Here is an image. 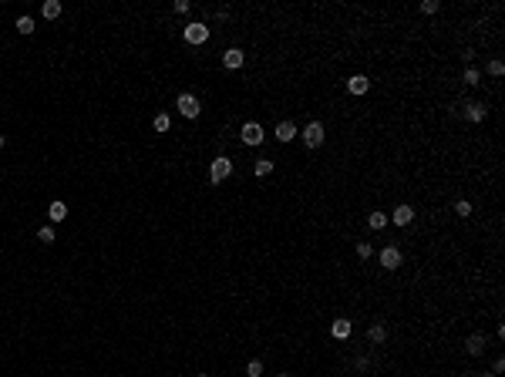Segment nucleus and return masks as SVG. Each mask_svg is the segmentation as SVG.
<instances>
[{
    "label": "nucleus",
    "mask_w": 505,
    "mask_h": 377,
    "mask_svg": "<svg viewBox=\"0 0 505 377\" xmlns=\"http://www.w3.org/2000/svg\"><path fill=\"white\" fill-rule=\"evenodd\" d=\"M253 172H256L259 179H263V175H270V172H273V162H270V159H259V162H256V169H253Z\"/></svg>",
    "instance_id": "nucleus-21"
},
{
    "label": "nucleus",
    "mask_w": 505,
    "mask_h": 377,
    "mask_svg": "<svg viewBox=\"0 0 505 377\" xmlns=\"http://www.w3.org/2000/svg\"><path fill=\"white\" fill-rule=\"evenodd\" d=\"M489 74H492V78H502V74H505V64H502V61H489Z\"/></svg>",
    "instance_id": "nucleus-23"
},
{
    "label": "nucleus",
    "mask_w": 505,
    "mask_h": 377,
    "mask_svg": "<svg viewBox=\"0 0 505 377\" xmlns=\"http://www.w3.org/2000/svg\"><path fill=\"white\" fill-rule=\"evenodd\" d=\"M175 108L179 112L185 115V118H199V112H202V104H199V98L195 95H189V91H185V95H179V101H175Z\"/></svg>",
    "instance_id": "nucleus-2"
},
{
    "label": "nucleus",
    "mask_w": 505,
    "mask_h": 377,
    "mask_svg": "<svg viewBox=\"0 0 505 377\" xmlns=\"http://www.w3.org/2000/svg\"><path fill=\"white\" fill-rule=\"evenodd\" d=\"M223 64L229 68V71H236V68H243V48H229L223 54Z\"/></svg>",
    "instance_id": "nucleus-10"
},
{
    "label": "nucleus",
    "mask_w": 505,
    "mask_h": 377,
    "mask_svg": "<svg viewBox=\"0 0 505 377\" xmlns=\"http://www.w3.org/2000/svg\"><path fill=\"white\" fill-rule=\"evenodd\" d=\"M367 226H370V229H384V226H387V212H381V209H377V212H370V216H367Z\"/></svg>",
    "instance_id": "nucleus-16"
},
{
    "label": "nucleus",
    "mask_w": 505,
    "mask_h": 377,
    "mask_svg": "<svg viewBox=\"0 0 505 377\" xmlns=\"http://www.w3.org/2000/svg\"><path fill=\"white\" fill-rule=\"evenodd\" d=\"M478 377H492V374H478Z\"/></svg>",
    "instance_id": "nucleus-31"
},
{
    "label": "nucleus",
    "mask_w": 505,
    "mask_h": 377,
    "mask_svg": "<svg viewBox=\"0 0 505 377\" xmlns=\"http://www.w3.org/2000/svg\"><path fill=\"white\" fill-rule=\"evenodd\" d=\"M182 37L189 40V44H206V40H209V27L199 24V20H192V24L182 31Z\"/></svg>",
    "instance_id": "nucleus-3"
},
{
    "label": "nucleus",
    "mask_w": 505,
    "mask_h": 377,
    "mask_svg": "<svg viewBox=\"0 0 505 377\" xmlns=\"http://www.w3.org/2000/svg\"><path fill=\"white\" fill-rule=\"evenodd\" d=\"M44 17H48V20L61 17V0H48V4H44Z\"/></svg>",
    "instance_id": "nucleus-17"
},
{
    "label": "nucleus",
    "mask_w": 505,
    "mask_h": 377,
    "mask_svg": "<svg viewBox=\"0 0 505 377\" xmlns=\"http://www.w3.org/2000/svg\"><path fill=\"white\" fill-rule=\"evenodd\" d=\"M280 377H290V374H280Z\"/></svg>",
    "instance_id": "nucleus-33"
},
{
    "label": "nucleus",
    "mask_w": 505,
    "mask_h": 377,
    "mask_svg": "<svg viewBox=\"0 0 505 377\" xmlns=\"http://www.w3.org/2000/svg\"><path fill=\"white\" fill-rule=\"evenodd\" d=\"M175 14H189V0H175Z\"/></svg>",
    "instance_id": "nucleus-28"
},
{
    "label": "nucleus",
    "mask_w": 505,
    "mask_h": 377,
    "mask_svg": "<svg viewBox=\"0 0 505 377\" xmlns=\"http://www.w3.org/2000/svg\"><path fill=\"white\" fill-rule=\"evenodd\" d=\"M367 88H370V81L364 78V74H350V81H347V91H350V95H367Z\"/></svg>",
    "instance_id": "nucleus-9"
},
{
    "label": "nucleus",
    "mask_w": 505,
    "mask_h": 377,
    "mask_svg": "<svg viewBox=\"0 0 505 377\" xmlns=\"http://www.w3.org/2000/svg\"><path fill=\"white\" fill-rule=\"evenodd\" d=\"M17 31H20V34H34V17H17Z\"/></svg>",
    "instance_id": "nucleus-19"
},
{
    "label": "nucleus",
    "mask_w": 505,
    "mask_h": 377,
    "mask_svg": "<svg viewBox=\"0 0 505 377\" xmlns=\"http://www.w3.org/2000/svg\"><path fill=\"white\" fill-rule=\"evenodd\" d=\"M354 367H357V370H367L370 361H367V357H357V361H354Z\"/></svg>",
    "instance_id": "nucleus-29"
},
{
    "label": "nucleus",
    "mask_w": 505,
    "mask_h": 377,
    "mask_svg": "<svg viewBox=\"0 0 505 377\" xmlns=\"http://www.w3.org/2000/svg\"><path fill=\"white\" fill-rule=\"evenodd\" d=\"M462 81H465L468 88H475V84H481V74L475 71V68H465V74H462Z\"/></svg>",
    "instance_id": "nucleus-18"
},
{
    "label": "nucleus",
    "mask_w": 505,
    "mask_h": 377,
    "mask_svg": "<svg viewBox=\"0 0 505 377\" xmlns=\"http://www.w3.org/2000/svg\"><path fill=\"white\" fill-rule=\"evenodd\" d=\"M303 142H306V148H320L323 145V125L320 121H310L303 128Z\"/></svg>",
    "instance_id": "nucleus-4"
},
{
    "label": "nucleus",
    "mask_w": 505,
    "mask_h": 377,
    "mask_svg": "<svg viewBox=\"0 0 505 377\" xmlns=\"http://www.w3.org/2000/svg\"><path fill=\"white\" fill-rule=\"evenodd\" d=\"M37 239H40V242H54V229H51V226H44V229L37 233Z\"/></svg>",
    "instance_id": "nucleus-27"
},
{
    "label": "nucleus",
    "mask_w": 505,
    "mask_h": 377,
    "mask_svg": "<svg viewBox=\"0 0 505 377\" xmlns=\"http://www.w3.org/2000/svg\"><path fill=\"white\" fill-rule=\"evenodd\" d=\"M0 148H4V135H0Z\"/></svg>",
    "instance_id": "nucleus-30"
},
{
    "label": "nucleus",
    "mask_w": 505,
    "mask_h": 377,
    "mask_svg": "<svg viewBox=\"0 0 505 377\" xmlns=\"http://www.w3.org/2000/svg\"><path fill=\"white\" fill-rule=\"evenodd\" d=\"M381 266H384V270H398V266H401V249L398 246H387V249H381Z\"/></svg>",
    "instance_id": "nucleus-6"
},
{
    "label": "nucleus",
    "mask_w": 505,
    "mask_h": 377,
    "mask_svg": "<svg viewBox=\"0 0 505 377\" xmlns=\"http://www.w3.org/2000/svg\"><path fill=\"white\" fill-rule=\"evenodd\" d=\"M438 0H425V4H421V14H438Z\"/></svg>",
    "instance_id": "nucleus-25"
},
{
    "label": "nucleus",
    "mask_w": 505,
    "mask_h": 377,
    "mask_svg": "<svg viewBox=\"0 0 505 377\" xmlns=\"http://www.w3.org/2000/svg\"><path fill=\"white\" fill-rule=\"evenodd\" d=\"M152 125H155V131L162 135V131H168V128H172V118H168V115H155V121H152Z\"/></svg>",
    "instance_id": "nucleus-20"
},
{
    "label": "nucleus",
    "mask_w": 505,
    "mask_h": 377,
    "mask_svg": "<svg viewBox=\"0 0 505 377\" xmlns=\"http://www.w3.org/2000/svg\"><path fill=\"white\" fill-rule=\"evenodd\" d=\"M243 142L246 145H259L263 142V128H259L256 121H246V125H243Z\"/></svg>",
    "instance_id": "nucleus-8"
},
{
    "label": "nucleus",
    "mask_w": 505,
    "mask_h": 377,
    "mask_svg": "<svg viewBox=\"0 0 505 377\" xmlns=\"http://www.w3.org/2000/svg\"><path fill=\"white\" fill-rule=\"evenodd\" d=\"M48 216H51V223H64V219H68V206H64L61 199H57V202H51Z\"/></svg>",
    "instance_id": "nucleus-14"
},
{
    "label": "nucleus",
    "mask_w": 505,
    "mask_h": 377,
    "mask_svg": "<svg viewBox=\"0 0 505 377\" xmlns=\"http://www.w3.org/2000/svg\"><path fill=\"white\" fill-rule=\"evenodd\" d=\"M330 334H334L337 340H347V337H350V320H347V317H337L334 327H330Z\"/></svg>",
    "instance_id": "nucleus-11"
},
{
    "label": "nucleus",
    "mask_w": 505,
    "mask_h": 377,
    "mask_svg": "<svg viewBox=\"0 0 505 377\" xmlns=\"http://www.w3.org/2000/svg\"><path fill=\"white\" fill-rule=\"evenodd\" d=\"M229 175H233V162L226 159V155H219V159L212 162V165H209V179H212V182L219 185V182H226Z\"/></svg>",
    "instance_id": "nucleus-1"
},
{
    "label": "nucleus",
    "mask_w": 505,
    "mask_h": 377,
    "mask_svg": "<svg viewBox=\"0 0 505 377\" xmlns=\"http://www.w3.org/2000/svg\"><path fill=\"white\" fill-rule=\"evenodd\" d=\"M357 256H361V259L374 256V249H370V242H357Z\"/></svg>",
    "instance_id": "nucleus-26"
},
{
    "label": "nucleus",
    "mask_w": 505,
    "mask_h": 377,
    "mask_svg": "<svg viewBox=\"0 0 505 377\" xmlns=\"http://www.w3.org/2000/svg\"><path fill=\"white\" fill-rule=\"evenodd\" d=\"M462 108H465L468 121H485V115H489V108H485V101H465Z\"/></svg>",
    "instance_id": "nucleus-7"
},
{
    "label": "nucleus",
    "mask_w": 505,
    "mask_h": 377,
    "mask_svg": "<svg viewBox=\"0 0 505 377\" xmlns=\"http://www.w3.org/2000/svg\"><path fill=\"white\" fill-rule=\"evenodd\" d=\"M387 223H394V226H411V223H414V209L401 202V206H398L391 216H387Z\"/></svg>",
    "instance_id": "nucleus-5"
},
{
    "label": "nucleus",
    "mask_w": 505,
    "mask_h": 377,
    "mask_svg": "<svg viewBox=\"0 0 505 377\" xmlns=\"http://www.w3.org/2000/svg\"><path fill=\"white\" fill-rule=\"evenodd\" d=\"M276 138H280V142H293V138H297V125H293V121H280V125H276Z\"/></svg>",
    "instance_id": "nucleus-12"
},
{
    "label": "nucleus",
    "mask_w": 505,
    "mask_h": 377,
    "mask_svg": "<svg viewBox=\"0 0 505 377\" xmlns=\"http://www.w3.org/2000/svg\"><path fill=\"white\" fill-rule=\"evenodd\" d=\"M455 212H458V216H472V202L458 199V202H455Z\"/></svg>",
    "instance_id": "nucleus-22"
},
{
    "label": "nucleus",
    "mask_w": 505,
    "mask_h": 377,
    "mask_svg": "<svg viewBox=\"0 0 505 377\" xmlns=\"http://www.w3.org/2000/svg\"><path fill=\"white\" fill-rule=\"evenodd\" d=\"M384 337H387V327H384V323H370V327H367V340H370V344H384Z\"/></svg>",
    "instance_id": "nucleus-15"
},
{
    "label": "nucleus",
    "mask_w": 505,
    "mask_h": 377,
    "mask_svg": "<svg viewBox=\"0 0 505 377\" xmlns=\"http://www.w3.org/2000/svg\"><path fill=\"white\" fill-rule=\"evenodd\" d=\"M246 374H249V377H259V374H263V361H249Z\"/></svg>",
    "instance_id": "nucleus-24"
},
{
    "label": "nucleus",
    "mask_w": 505,
    "mask_h": 377,
    "mask_svg": "<svg viewBox=\"0 0 505 377\" xmlns=\"http://www.w3.org/2000/svg\"><path fill=\"white\" fill-rule=\"evenodd\" d=\"M195 377H209V374H195Z\"/></svg>",
    "instance_id": "nucleus-32"
},
{
    "label": "nucleus",
    "mask_w": 505,
    "mask_h": 377,
    "mask_svg": "<svg viewBox=\"0 0 505 377\" xmlns=\"http://www.w3.org/2000/svg\"><path fill=\"white\" fill-rule=\"evenodd\" d=\"M465 350L472 353V357H478V353H485V337H481V334H472V337L465 340Z\"/></svg>",
    "instance_id": "nucleus-13"
}]
</instances>
